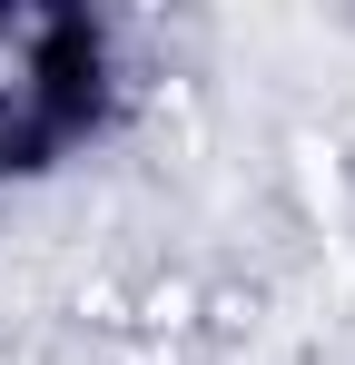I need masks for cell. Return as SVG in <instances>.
Segmentation results:
<instances>
[{"label":"cell","mask_w":355,"mask_h":365,"mask_svg":"<svg viewBox=\"0 0 355 365\" xmlns=\"http://www.w3.org/2000/svg\"><path fill=\"white\" fill-rule=\"evenodd\" d=\"M128 119V50L109 10L0 0V187H50Z\"/></svg>","instance_id":"6da1fadb"}]
</instances>
